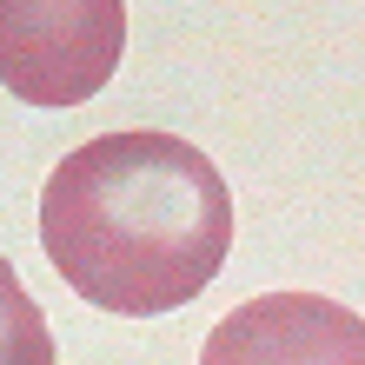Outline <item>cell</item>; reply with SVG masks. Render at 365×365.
<instances>
[{"label":"cell","mask_w":365,"mask_h":365,"mask_svg":"<svg viewBox=\"0 0 365 365\" xmlns=\"http://www.w3.org/2000/svg\"><path fill=\"white\" fill-rule=\"evenodd\" d=\"M40 246L100 312L153 319L192 306L232 252V192L192 140L120 126L40 186Z\"/></svg>","instance_id":"6da1fadb"},{"label":"cell","mask_w":365,"mask_h":365,"mask_svg":"<svg viewBox=\"0 0 365 365\" xmlns=\"http://www.w3.org/2000/svg\"><path fill=\"white\" fill-rule=\"evenodd\" d=\"M7 40V87L34 106H73L106 87L126 40L120 0H60V7H0Z\"/></svg>","instance_id":"7a4b0ae2"},{"label":"cell","mask_w":365,"mask_h":365,"mask_svg":"<svg viewBox=\"0 0 365 365\" xmlns=\"http://www.w3.org/2000/svg\"><path fill=\"white\" fill-rule=\"evenodd\" d=\"M200 365H365V319L326 292H259L206 332Z\"/></svg>","instance_id":"3957f363"}]
</instances>
